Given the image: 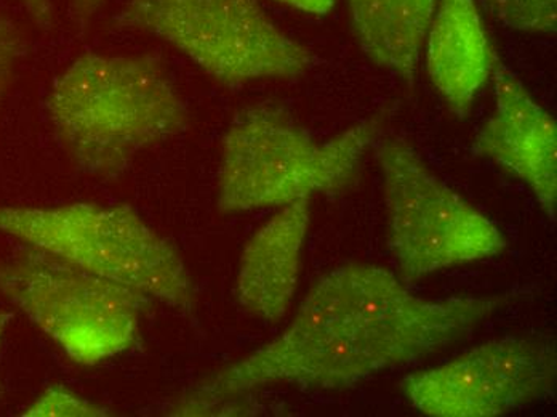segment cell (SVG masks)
I'll return each mask as SVG.
<instances>
[{
  "label": "cell",
  "instance_id": "6da1fadb",
  "mask_svg": "<svg viewBox=\"0 0 557 417\" xmlns=\"http://www.w3.org/2000/svg\"><path fill=\"white\" fill-rule=\"evenodd\" d=\"M511 294L424 298L385 267L348 263L315 281L292 323L183 398L199 415L270 385L339 390L470 339Z\"/></svg>",
  "mask_w": 557,
  "mask_h": 417
},
{
  "label": "cell",
  "instance_id": "7a4b0ae2",
  "mask_svg": "<svg viewBox=\"0 0 557 417\" xmlns=\"http://www.w3.org/2000/svg\"><path fill=\"white\" fill-rule=\"evenodd\" d=\"M50 121L84 174L114 179L139 152L188 128V110L156 57L87 52L50 91Z\"/></svg>",
  "mask_w": 557,
  "mask_h": 417
},
{
  "label": "cell",
  "instance_id": "3957f363",
  "mask_svg": "<svg viewBox=\"0 0 557 417\" xmlns=\"http://www.w3.org/2000/svg\"><path fill=\"white\" fill-rule=\"evenodd\" d=\"M386 113L314 140L276 105H255L231 121L223 138L216 208L223 213L284 208L343 192L385 128Z\"/></svg>",
  "mask_w": 557,
  "mask_h": 417
},
{
  "label": "cell",
  "instance_id": "277c9868",
  "mask_svg": "<svg viewBox=\"0 0 557 417\" xmlns=\"http://www.w3.org/2000/svg\"><path fill=\"white\" fill-rule=\"evenodd\" d=\"M0 232L176 310L195 308V287L182 254L131 206H0Z\"/></svg>",
  "mask_w": 557,
  "mask_h": 417
},
{
  "label": "cell",
  "instance_id": "5b68a950",
  "mask_svg": "<svg viewBox=\"0 0 557 417\" xmlns=\"http://www.w3.org/2000/svg\"><path fill=\"white\" fill-rule=\"evenodd\" d=\"M0 294L84 366L134 348L143 311L152 301L30 246L0 262Z\"/></svg>",
  "mask_w": 557,
  "mask_h": 417
},
{
  "label": "cell",
  "instance_id": "8992f818",
  "mask_svg": "<svg viewBox=\"0 0 557 417\" xmlns=\"http://www.w3.org/2000/svg\"><path fill=\"white\" fill-rule=\"evenodd\" d=\"M115 22L165 40L224 86L290 79L312 64L258 0H127Z\"/></svg>",
  "mask_w": 557,
  "mask_h": 417
},
{
  "label": "cell",
  "instance_id": "52a82bcc",
  "mask_svg": "<svg viewBox=\"0 0 557 417\" xmlns=\"http://www.w3.org/2000/svg\"><path fill=\"white\" fill-rule=\"evenodd\" d=\"M375 155L385 185L388 246L404 283L508 247L502 230L448 188L406 140L376 142Z\"/></svg>",
  "mask_w": 557,
  "mask_h": 417
},
{
  "label": "cell",
  "instance_id": "ba28073f",
  "mask_svg": "<svg viewBox=\"0 0 557 417\" xmlns=\"http://www.w3.org/2000/svg\"><path fill=\"white\" fill-rule=\"evenodd\" d=\"M556 344L542 335L484 342L437 368L406 376V398L433 417H495L555 393Z\"/></svg>",
  "mask_w": 557,
  "mask_h": 417
},
{
  "label": "cell",
  "instance_id": "9c48e42d",
  "mask_svg": "<svg viewBox=\"0 0 557 417\" xmlns=\"http://www.w3.org/2000/svg\"><path fill=\"white\" fill-rule=\"evenodd\" d=\"M495 111L475 135L473 152L491 159L532 189L549 220H556L557 127L524 84L495 60Z\"/></svg>",
  "mask_w": 557,
  "mask_h": 417
},
{
  "label": "cell",
  "instance_id": "30bf717a",
  "mask_svg": "<svg viewBox=\"0 0 557 417\" xmlns=\"http://www.w3.org/2000/svg\"><path fill=\"white\" fill-rule=\"evenodd\" d=\"M311 199L284 206L264 223L240 256L237 301L251 317L277 323L297 293L307 243Z\"/></svg>",
  "mask_w": 557,
  "mask_h": 417
},
{
  "label": "cell",
  "instance_id": "8fae6325",
  "mask_svg": "<svg viewBox=\"0 0 557 417\" xmlns=\"http://www.w3.org/2000/svg\"><path fill=\"white\" fill-rule=\"evenodd\" d=\"M424 44L434 87L451 113L465 120L491 79L497 60L478 0H436Z\"/></svg>",
  "mask_w": 557,
  "mask_h": 417
},
{
  "label": "cell",
  "instance_id": "7c38bea8",
  "mask_svg": "<svg viewBox=\"0 0 557 417\" xmlns=\"http://www.w3.org/2000/svg\"><path fill=\"white\" fill-rule=\"evenodd\" d=\"M434 9L436 0H348L349 20L363 53L397 74L409 89L416 84Z\"/></svg>",
  "mask_w": 557,
  "mask_h": 417
},
{
  "label": "cell",
  "instance_id": "4fadbf2b",
  "mask_svg": "<svg viewBox=\"0 0 557 417\" xmlns=\"http://www.w3.org/2000/svg\"><path fill=\"white\" fill-rule=\"evenodd\" d=\"M482 9L506 28L530 34H555L557 0H479Z\"/></svg>",
  "mask_w": 557,
  "mask_h": 417
},
{
  "label": "cell",
  "instance_id": "5bb4252c",
  "mask_svg": "<svg viewBox=\"0 0 557 417\" xmlns=\"http://www.w3.org/2000/svg\"><path fill=\"white\" fill-rule=\"evenodd\" d=\"M108 409L95 405L90 400L76 395L63 385H52L44 390L36 402L26 408L23 416L30 417H97L107 416Z\"/></svg>",
  "mask_w": 557,
  "mask_h": 417
},
{
  "label": "cell",
  "instance_id": "9a60e30c",
  "mask_svg": "<svg viewBox=\"0 0 557 417\" xmlns=\"http://www.w3.org/2000/svg\"><path fill=\"white\" fill-rule=\"evenodd\" d=\"M25 49L26 40L23 30L9 16L0 15V110Z\"/></svg>",
  "mask_w": 557,
  "mask_h": 417
},
{
  "label": "cell",
  "instance_id": "2e32d148",
  "mask_svg": "<svg viewBox=\"0 0 557 417\" xmlns=\"http://www.w3.org/2000/svg\"><path fill=\"white\" fill-rule=\"evenodd\" d=\"M40 29H50L55 20V0H18Z\"/></svg>",
  "mask_w": 557,
  "mask_h": 417
},
{
  "label": "cell",
  "instance_id": "e0dca14e",
  "mask_svg": "<svg viewBox=\"0 0 557 417\" xmlns=\"http://www.w3.org/2000/svg\"><path fill=\"white\" fill-rule=\"evenodd\" d=\"M71 12L81 26H87L98 12L103 9L107 0H70Z\"/></svg>",
  "mask_w": 557,
  "mask_h": 417
},
{
  "label": "cell",
  "instance_id": "ac0fdd59",
  "mask_svg": "<svg viewBox=\"0 0 557 417\" xmlns=\"http://www.w3.org/2000/svg\"><path fill=\"white\" fill-rule=\"evenodd\" d=\"M274 2L304 13H311V15H327L335 5V0H274Z\"/></svg>",
  "mask_w": 557,
  "mask_h": 417
},
{
  "label": "cell",
  "instance_id": "d6986e66",
  "mask_svg": "<svg viewBox=\"0 0 557 417\" xmlns=\"http://www.w3.org/2000/svg\"><path fill=\"white\" fill-rule=\"evenodd\" d=\"M13 315L7 314V311H0V341H2L3 331L9 327L10 321H12Z\"/></svg>",
  "mask_w": 557,
  "mask_h": 417
}]
</instances>
